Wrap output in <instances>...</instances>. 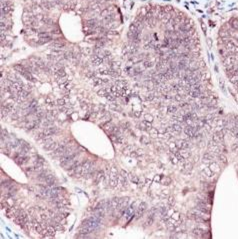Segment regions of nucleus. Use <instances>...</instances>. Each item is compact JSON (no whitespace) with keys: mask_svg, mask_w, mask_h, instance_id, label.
<instances>
[{"mask_svg":"<svg viewBox=\"0 0 238 239\" xmlns=\"http://www.w3.org/2000/svg\"><path fill=\"white\" fill-rule=\"evenodd\" d=\"M142 142H144V143H148L149 140L146 139V138H142Z\"/></svg>","mask_w":238,"mask_h":239,"instance_id":"9","label":"nucleus"},{"mask_svg":"<svg viewBox=\"0 0 238 239\" xmlns=\"http://www.w3.org/2000/svg\"><path fill=\"white\" fill-rule=\"evenodd\" d=\"M59 145H60V143H58V142L53 141L52 143L50 144V145H48L47 147H44V149H45V150H52V151H54L55 149H57V148L59 147Z\"/></svg>","mask_w":238,"mask_h":239,"instance_id":"4","label":"nucleus"},{"mask_svg":"<svg viewBox=\"0 0 238 239\" xmlns=\"http://www.w3.org/2000/svg\"><path fill=\"white\" fill-rule=\"evenodd\" d=\"M28 159H29V157H28L27 155H23V154H21L20 152L14 156V161H15L19 166H23L24 164L28 161Z\"/></svg>","mask_w":238,"mask_h":239,"instance_id":"1","label":"nucleus"},{"mask_svg":"<svg viewBox=\"0 0 238 239\" xmlns=\"http://www.w3.org/2000/svg\"><path fill=\"white\" fill-rule=\"evenodd\" d=\"M144 119H145L146 121H149V122H152L153 117L151 116L150 114H145V115H144Z\"/></svg>","mask_w":238,"mask_h":239,"instance_id":"7","label":"nucleus"},{"mask_svg":"<svg viewBox=\"0 0 238 239\" xmlns=\"http://www.w3.org/2000/svg\"><path fill=\"white\" fill-rule=\"evenodd\" d=\"M47 135L45 134L44 132H39L38 134H37V137H36V140L37 141H44V140L47 139Z\"/></svg>","mask_w":238,"mask_h":239,"instance_id":"5","label":"nucleus"},{"mask_svg":"<svg viewBox=\"0 0 238 239\" xmlns=\"http://www.w3.org/2000/svg\"><path fill=\"white\" fill-rule=\"evenodd\" d=\"M43 132H44L47 136H50V135H53V134H55V133L58 132V129L54 126H49V127H46V128L43 130Z\"/></svg>","mask_w":238,"mask_h":239,"instance_id":"3","label":"nucleus"},{"mask_svg":"<svg viewBox=\"0 0 238 239\" xmlns=\"http://www.w3.org/2000/svg\"><path fill=\"white\" fill-rule=\"evenodd\" d=\"M168 203H169L170 205H173V203H174V201H173V197H170V198H169Z\"/></svg>","mask_w":238,"mask_h":239,"instance_id":"8","label":"nucleus"},{"mask_svg":"<svg viewBox=\"0 0 238 239\" xmlns=\"http://www.w3.org/2000/svg\"><path fill=\"white\" fill-rule=\"evenodd\" d=\"M105 177V174H104V171L102 170H97L96 173H95L94 175V181H93V184L94 185H97L98 183H100L101 181L104 179Z\"/></svg>","mask_w":238,"mask_h":239,"instance_id":"2","label":"nucleus"},{"mask_svg":"<svg viewBox=\"0 0 238 239\" xmlns=\"http://www.w3.org/2000/svg\"><path fill=\"white\" fill-rule=\"evenodd\" d=\"M149 132H150L151 136H153V137H156L157 135H158V131H157V129H155V128H150Z\"/></svg>","mask_w":238,"mask_h":239,"instance_id":"6","label":"nucleus"}]
</instances>
